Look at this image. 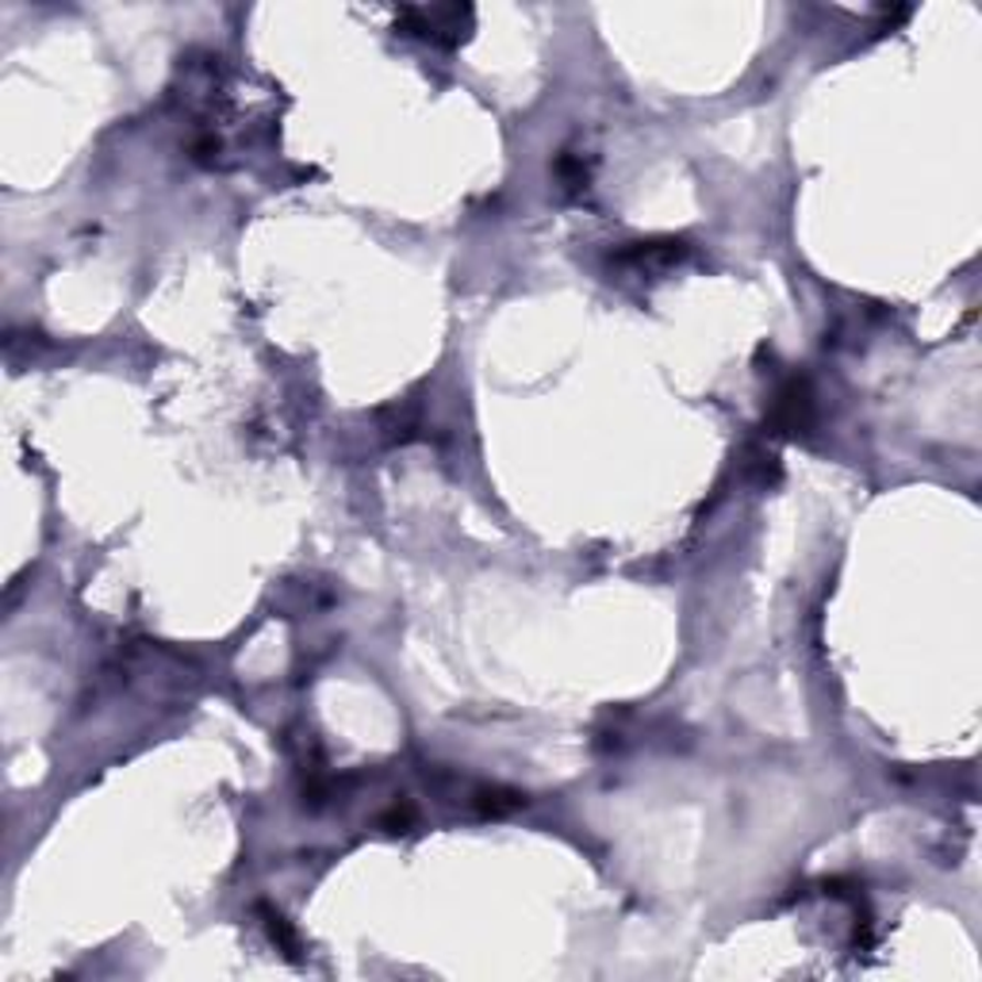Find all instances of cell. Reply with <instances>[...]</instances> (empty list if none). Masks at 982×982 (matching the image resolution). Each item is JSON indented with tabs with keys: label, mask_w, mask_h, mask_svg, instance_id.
I'll list each match as a JSON object with an SVG mask.
<instances>
[{
	"label": "cell",
	"mask_w": 982,
	"mask_h": 982,
	"mask_svg": "<svg viewBox=\"0 0 982 982\" xmlns=\"http://www.w3.org/2000/svg\"><path fill=\"white\" fill-rule=\"evenodd\" d=\"M410 31L434 39V43H461L465 39V23L472 20L469 8H410L407 12Z\"/></svg>",
	"instance_id": "1"
},
{
	"label": "cell",
	"mask_w": 982,
	"mask_h": 982,
	"mask_svg": "<svg viewBox=\"0 0 982 982\" xmlns=\"http://www.w3.org/2000/svg\"><path fill=\"white\" fill-rule=\"evenodd\" d=\"M683 254H687L683 243H633L630 249H622L615 261L630 265V269H638V273H649V269H657V265H675Z\"/></svg>",
	"instance_id": "2"
},
{
	"label": "cell",
	"mask_w": 982,
	"mask_h": 982,
	"mask_svg": "<svg viewBox=\"0 0 982 982\" xmlns=\"http://www.w3.org/2000/svg\"><path fill=\"white\" fill-rule=\"evenodd\" d=\"M261 917H265V929H269L273 944H280V948H285V956H288V960H296V956H300V952H296V948H300V944H296V932L288 929V921H285V917H280V914H273V909H261Z\"/></svg>",
	"instance_id": "3"
}]
</instances>
